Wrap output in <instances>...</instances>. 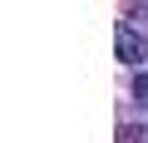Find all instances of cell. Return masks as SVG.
Segmentation results:
<instances>
[{
  "mask_svg": "<svg viewBox=\"0 0 148 143\" xmlns=\"http://www.w3.org/2000/svg\"><path fill=\"white\" fill-rule=\"evenodd\" d=\"M114 44H119V59H128V64H143V59H148V40H143V35H133V25H128V20H119Z\"/></svg>",
  "mask_w": 148,
  "mask_h": 143,
  "instance_id": "1",
  "label": "cell"
},
{
  "mask_svg": "<svg viewBox=\"0 0 148 143\" xmlns=\"http://www.w3.org/2000/svg\"><path fill=\"white\" fill-rule=\"evenodd\" d=\"M119 143H148V128H143V123H123Z\"/></svg>",
  "mask_w": 148,
  "mask_h": 143,
  "instance_id": "2",
  "label": "cell"
},
{
  "mask_svg": "<svg viewBox=\"0 0 148 143\" xmlns=\"http://www.w3.org/2000/svg\"><path fill=\"white\" fill-rule=\"evenodd\" d=\"M133 94H138V99L148 104V69H143V74H138V79H133Z\"/></svg>",
  "mask_w": 148,
  "mask_h": 143,
  "instance_id": "3",
  "label": "cell"
},
{
  "mask_svg": "<svg viewBox=\"0 0 148 143\" xmlns=\"http://www.w3.org/2000/svg\"><path fill=\"white\" fill-rule=\"evenodd\" d=\"M128 15H133V20H143V30H148V5H133Z\"/></svg>",
  "mask_w": 148,
  "mask_h": 143,
  "instance_id": "4",
  "label": "cell"
}]
</instances>
